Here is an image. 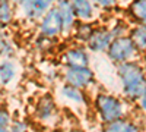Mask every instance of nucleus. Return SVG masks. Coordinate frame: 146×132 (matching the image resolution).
<instances>
[{
  "label": "nucleus",
  "instance_id": "f257e3e1",
  "mask_svg": "<svg viewBox=\"0 0 146 132\" xmlns=\"http://www.w3.org/2000/svg\"><path fill=\"white\" fill-rule=\"evenodd\" d=\"M117 75L123 85V94L130 103H137L146 91V70L135 60L120 63Z\"/></svg>",
  "mask_w": 146,
  "mask_h": 132
},
{
  "label": "nucleus",
  "instance_id": "f03ea898",
  "mask_svg": "<svg viewBox=\"0 0 146 132\" xmlns=\"http://www.w3.org/2000/svg\"><path fill=\"white\" fill-rule=\"evenodd\" d=\"M95 107H96V112L100 113L102 122L105 123H111V122H115L118 119L124 117L123 103L117 97H114V95L100 94L95 98Z\"/></svg>",
  "mask_w": 146,
  "mask_h": 132
},
{
  "label": "nucleus",
  "instance_id": "7ed1b4c3",
  "mask_svg": "<svg viewBox=\"0 0 146 132\" xmlns=\"http://www.w3.org/2000/svg\"><path fill=\"white\" fill-rule=\"evenodd\" d=\"M107 54L114 63L120 65L133 60L135 56L137 54V50L129 35H123V37H117L113 40V43L110 44L107 50Z\"/></svg>",
  "mask_w": 146,
  "mask_h": 132
},
{
  "label": "nucleus",
  "instance_id": "20e7f679",
  "mask_svg": "<svg viewBox=\"0 0 146 132\" xmlns=\"http://www.w3.org/2000/svg\"><path fill=\"white\" fill-rule=\"evenodd\" d=\"M12 2L21 6L23 15L28 19H38L51 9V5L56 0H12Z\"/></svg>",
  "mask_w": 146,
  "mask_h": 132
},
{
  "label": "nucleus",
  "instance_id": "39448f33",
  "mask_svg": "<svg viewBox=\"0 0 146 132\" xmlns=\"http://www.w3.org/2000/svg\"><path fill=\"white\" fill-rule=\"evenodd\" d=\"M40 31L44 37H57L63 31V21L60 16L57 7H51L47 13L42 16L41 23H40Z\"/></svg>",
  "mask_w": 146,
  "mask_h": 132
},
{
  "label": "nucleus",
  "instance_id": "423d86ee",
  "mask_svg": "<svg viewBox=\"0 0 146 132\" xmlns=\"http://www.w3.org/2000/svg\"><path fill=\"white\" fill-rule=\"evenodd\" d=\"M64 79L67 85L76 87V88H85L94 81V72L88 68H67L64 72Z\"/></svg>",
  "mask_w": 146,
  "mask_h": 132
},
{
  "label": "nucleus",
  "instance_id": "0eeeda50",
  "mask_svg": "<svg viewBox=\"0 0 146 132\" xmlns=\"http://www.w3.org/2000/svg\"><path fill=\"white\" fill-rule=\"evenodd\" d=\"M113 40H114V35L111 31H108L105 28H100V29L94 31L92 37L88 41V47H89V50L96 52V53L105 52V50H108V47L113 43Z\"/></svg>",
  "mask_w": 146,
  "mask_h": 132
},
{
  "label": "nucleus",
  "instance_id": "6e6552de",
  "mask_svg": "<svg viewBox=\"0 0 146 132\" xmlns=\"http://www.w3.org/2000/svg\"><path fill=\"white\" fill-rule=\"evenodd\" d=\"M64 63L67 68H88L89 56L83 49L73 47L64 53Z\"/></svg>",
  "mask_w": 146,
  "mask_h": 132
},
{
  "label": "nucleus",
  "instance_id": "1a4fd4ad",
  "mask_svg": "<svg viewBox=\"0 0 146 132\" xmlns=\"http://www.w3.org/2000/svg\"><path fill=\"white\" fill-rule=\"evenodd\" d=\"M56 7L63 21V31L69 32L76 22V13H75V9H73L72 0H58Z\"/></svg>",
  "mask_w": 146,
  "mask_h": 132
},
{
  "label": "nucleus",
  "instance_id": "9d476101",
  "mask_svg": "<svg viewBox=\"0 0 146 132\" xmlns=\"http://www.w3.org/2000/svg\"><path fill=\"white\" fill-rule=\"evenodd\" d=\"M102 132H140V128L135 122L123 117V119H118L115 122L107 123Z\"/></svg>",
  "mask_w": 146,
  "mask_h": 132
},
{
  "label": "nucleus",
  "instance_id": "9b49d317",
  "mask_svg": "<svg viewBox=\"0 0 146 132\" xmlns=\"http://www.w3.org/2000/svg\"><path fill=\"white\" fill-rule=\"evenodd\" d=\"M73 9H75L76 18H79L80 21L86 22L92 18L94 15V5L91 0H72Z\"/></svg>",
  "mask_w": 146,
  "mask_h": 132
},
{
  "label": "nucleus",
  "instance_id": "f8f14e48",
  "mask_svg": "<svg viewBox=\"0 0 146 132\" xmlns=\"http://www.w3.org/2000/svg\"><path fill=\"white\" fill-rule=\"evenodd\" d=\"M129 37L131 38L133 44H135L137 53H146V27L145 25H137L130 31Z\"/></svg>",
  "mask_w": 146,
  "mask_h": 132
},
{
  "label": "nucleus",
  "instance_id": "ddd939ff",
  "mask_svg": "<svg viewBox=\"0 0 146 132\" xmlns=\"http://www.w3.org/2000/svg\"><path fill=\"white\" fill-rule=\"evenodd\" d=\"M129 12L139 22V25L146 27V0H133L129 6Z\"/></svg>",
  "mask_w": 146,
  "mask_h": 132
},
{
  "label": "nucleus",
  "instance_id": "4468645a",
  "mask_svg": "<svg viewBox=\"0 0 146 132\" xmlns=\"http://www.w3.org/2000/svg\"><path fill=\"white\" fill-rule=\"evenodd\" d=\"M13 10L10 0H0V27H6L12 22Z\"/></svg>",
  "mask_w": 146,
  "mask_h": 132
},
{
  "label": "nucleus",
  "instance_id": "2eb2a0df",
  "mask_svg": "<svg viewBox=\"0 0 146 132\" xmlns=\"http://www.w3.org/2000/svg\"><path fill=\"white\" fill-rule=\"evenodd\" d=\"M15 63L10 60H5L0 63V82L2 84H9L15 76Z\"/></svg>",
  "mask_w": 146,
  "mask_h": 132
},
{
  "label": "nucleus",
  "instance_id": "dca6fc26",
  "mask_svg": "<svg viewBox=\"0 0 146 132\" xmlns=\"http://www.w3.org/2000/svg\"><path fill=\"white\" fill-rule=\"evenodd\" d=\"M54 112V103L50 97H44L36 106V115L41 119H48Z\"/></svg>",
  "mask_w": 146,
  "mask_h": 132
},
{
  "label": "nucleus",
  "instance_id": "f3484780",
  "mask_svg": "<svg viewBox=\"0 0 146 132\" xmlns=\"http://www.w3.org/2000/svg\"><path fill=\"white\" fill-rule=\"evenodd\" d=\"M94 27L88 22H80L79 25L76 27V38L80 40V41H89V38L92 37L94 34Z\"/></svg>",
  "mask_w": 146,
  "mask_h": 132
},
{
  "label": "nucleus",
  "instance_id": "a211bd4d",
  "mask_svg": "<svg viewBox=\"0 0 146 132\" xmlns=\"http://www.w3.org/2000/svg\"><path fill=\"white\" fill-rule=\"evenodd\" d=\"M63 95H64L66 98L75 101V103H83V101H85L83 92H82L79 88L72 87V85H66V87L63 88Z\"/></svg>",
  "mask_w": 146,
  "mask_h": 132
},
{
  "label": "nucleus",
  "instance_id": "6ab92c4d",
  "mask_svg": "<svg viewBox=\"0 0 146 132\" xmlns=\"http://www.w3.org/2000/svg\"><path fill=\"white\" fill-rule=\"evenodd\" d=\"M9 123H10V116L7 110L0 109V128H7Z\"/></svg>",
  "mask_w": 146,
  "mask_h": 132
},
{
  "label": "nucleus",
  "instance_id": "aec40b11",
  "mask_svg": "<svg viewBox=\"0 0 146 132\" xmlns=\"http://www.w3.org/2000/svg\"><path fill=\"white\" fill-rule=\"evenodd\" d=\"M10 132H28V125L25 122H16L12 125Z\"/></svg>",
  "mask_w": 146,
  "mask_h": 132
},
{
  "label": "nucleus",
  "instance_id": "412c9836",
  "mask_svg": "<svg viewBox=\"0 0 146 132\" xmlns=\"http://www.w3.org/2000/svg\"><path fill=\"white\" fill-rule=\"evenodd\" d=\"M117 0H98V6L102 9H111Z\"/></svg>",
  "mask_w": 146,
  "mask_h": 132
},
{
  "label": "nucleus",
  "instance_id": "4be33fe9",
  "mask_svg": "<svg viewBox=\"0 0 146 132\" xmlns=\"http://www.w3.org/2000/svg\"><path fill=\"white\" fill-rule=\"evenodd\" d=\"M137 103H139V107H140V110L146 113V91L143 92V95L140 97V100H139Z\"/></svg>",
  "mask_w": 146,
  "mask_h": 132
},
{
  "label": "nucleus",
  "instance_id": "5701e85b",
  "mask_svg": "<svg viewBox=\"0 0 146 132\" xmlns=\"http://www.w3.org/2000/svg\"><path fill=\"white\" fill-rule=\"evenodd\" d=\"M0 132H10V131H7L6 128H0Z\"/></svg>",
  "mask_w": 146,
  "mask_h": 132
},
{
  "label": "nucleus",
  "instance_id": "b1692460",
  "mask_svg": "<svg viewBox=\"0 0 146 132\" xmlns=\"http://www.w3.org/2000/svg\"><path fill=\"white\" fill-rule=\"evenodd\" d=\"M70 132H82V131H79V129H73V131H70Z\"/></svg>",
  "mask_w": 146,
  "mask_h": 132
},
{
  "label": "nucleus",
  "instance_id": "393cba45",
  "mask_svg": "<svg viewBox=\"0 0 146 132\" xmlns=\"http://www.w3.org/2000/svg\"><path fill=\"white\" fill-rule=\"evenodd\" d=\"M0 54H3V50H2V47H0Z\"/></svg>",
  "mask_w": 146,
  "mask_h": 132
},
{
  "label": "nucleus",
  "instance_id": "a878e982",
  "mask_svg": "<svg viewBox=\"0 0 146 132\" xmlns=\"http://www.w3.org/2000/svg\"><path fill=\"white\" fill-rule=\"evenodd\" d=\"M54 132H62V131H54Z\"/></svg>",
  "mask_w": 146,
  "mask_h": 132
}]
</instances>
